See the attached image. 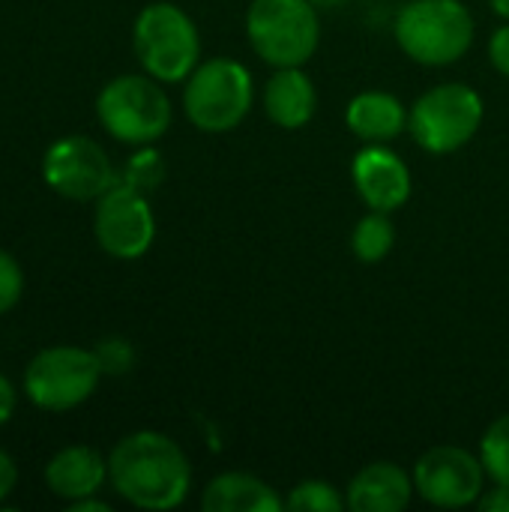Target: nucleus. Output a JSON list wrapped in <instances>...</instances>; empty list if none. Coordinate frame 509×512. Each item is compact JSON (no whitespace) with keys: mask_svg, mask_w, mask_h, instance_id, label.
I'll use <instances>...</instances> for the list:
<instances>
[{"mask_svg":"<svg viewBox=\"0 0 509 512\" xmlns=\"http://www.w3.org/2000/svg\"><path fill=\"white\" fill-rule=\"evenodd\" d=\"M24 294V270L12 252L0 249V315L12 312Z\"/></svg>","mask_w":509,"mask_h":512,"instance_id":"4be33fe9","label":"nucleus"},{"mask_svg":"<svg viewBox=\"0 0 509 512\" xmlns=\"http://www.w3.org/2000/svg\"><path fill=\"white\" fill-rule=\"evenodd\" d=\"M489 3H492V9H495L501 18H507L509 21V0H489Z\"/></svg>","mask_w":509,"mask_h":512,"instance_id":"c85d7f7f","label":"nucleus"},{"mask_svg":"<svg viewBox=\"0 0 509 512\" xmlns=\"http://www.w3.org/2000/svg\"><path fill=\"white\" fill-rule=\"evenodd\" d=\"M15 486H18V465L6 450H0V504L15 492Z\"/></svg>","mask_w":509,"mask_h":512,"instance_id":"393cba45","label":"nucleus"},{"mask_svg":"<svg viewBox=\"0 0 509 512\" xmlns=\"http://www.w3.org/2000/svg\"><path fill=\"white\" fill-rule=\"evenodd\" d=\"M399 48L423 66H450L474 42V18L459 0H411L393 24Z\"/></svg>","mask_w":509,"mask_h":512,"instance_id":"f03ea898","label":"nucleus"},{"mask_svg":"<svg viewBox=\"0 0 509 512\" xmlns=\"http://www.w3.org/2000/svg\"><path fill=\"white\" fill-rule=\"evenodd\" d=\"M480 459L486 474L498 483V486H509V414L498 417L483 441H480Z\"/></svg>","mask_w":509,"mask_h":512,"instance_id":"6ab92c4d","label":"nucleus"},{"mask_svg":"<svg viewBox=\"0 0 509 512\" xmlns=\"http://www.w3.org/2000/svg\"><path fill=\"white\" fill-rule=\"evenodd\" d=\"M351 177H354L357 195L372 210L393 213L411 198V171L405 159L381 144H372L354 156Z\"/></svg>","mask_w":509,"mask_h":512,"instance_id":"f8f14e48","label":"nucleus"},{"mask_svg":"<svg viewBox=\"0 0 509 512\" xmlns=\"http://www.w3.org/2000/svg\"><path fill=\"white\" fill-rule=\"evenodd\" d=\"M96 117L102 129L129 147L159 141L171 126V99L162 81L144 75H117L96 96Z\"/></svg>","mask_w":509,"mask_h":512,"instance_id":"20e7f679","label":"nucleus"},{"mask_svg":"<svg viewBox=\"0 0 509 512\" xmlns=\"http://www.w3.org/2000/svg\"><path fill=\"white\" fill-rule=\"evenodd\" d=\"M414 483L396 462L366 465L348 486V510L354 512H402L411 504Z\"/></svg>","mask_w":509,"mask_h":512,"instance_id":"4468645a","label":"nucleus"},{"mask_svg":"<svg viewBox=\"0 0 509 512\" xmlns=\"http://www.w3.org/2000/svg\"><path fill=\"white\" fill-rule=\"evenodd\" d=\"M132 48L141 69L162 84L186 81L201 57L195 21L174 3H150L138 12Z\"/></svg>","mask_w":509,"mask_h":512,"instance_id":"7ed1b4c3","label":"nucleus"},{"mask_svg":"<svg viewBox=\"0 0 509 512\" xmlns=\"http://www.w3.org/2000/svg\"><path fill=\"white\" fill-rule=\"evenodd\" d=\"M93 351H96V357H99L105 375H126V372L135 366V351H132V345H129L126 339H120V336L102 339Z\"/></svg>","mask_w":509,"mask_h":512,"instance_id":"5701e85b","label":"nucleus"},{"mask_svg":"<svg viewBox=\"0 0 509 512\" xmlns=\"http://www.w3.org/2000/svg\"><path fill=\"white\" fill-rule=\"evenodd\" d=\"M483 459L462 447H432L414 465V489L432 507L459 510L471 507L483 495Z\"/></svg>","mask_w":509,"mask_h":512,"instance_id":"9b49d317","label":"nucleus"},{"mask_svg":"<svg viewBox=\"0 0 509 512\" xmlns=\"http://www.w3.org/2000/svg\"><path fill=\"white\" fill-rule=\"evenodd\" d=\"M477 504H480V510L486 512H509V486H498L495 483V489L480 495Z\"/></svg>","mask_w":509,"mask_h":512,"instance_id":"bb28decb","label":"nucleus"},{"mask_svg":"<svg viewBox=\"0 0 509 512\" xmlns=\"http://www.w3.org/2000/svg\"><path fill=\"white\" fill-rule=\"evenodd\" d=\"M345 123L357 138L369 144H387L396 135H402V129L408 126V111L393 93L366 90L348 102Z\"/></svg>","mask_w":509,"mask_h":512,"instance_id":"dca6fc26","label":"nucleus"},{"mask_svg":"<svg viewBox=\"0 0 509 512\" xmlns=\"http://www.w3.org/2000/svg\"><path fill=\"white\" fill-rule=\"evenodd\" d=\"M489 60H492V66L501 72V75H507L509 78V21L504 27H498L495 33H492V42H489Z\"/></svg>","mask_w":509,"mask_h":512,"instance_id":"b1692460","label":"nucleus"},{"mask_svg":"<svg viewBox=\"0 0 509 512\" xmlns=\"http://www.w3.org/2000/svg\"><path fill=\"white\" fill-rule=\"evenodd\" d=\"M162 174H165V168H162V159L156 156V150H141L129 159L126 174L120 180L141 189V192H150L153 186H159Z\"/></svg>","mask_w":509,"mask_h":512,"instance_id":"412c9836","label":"nucleus"},{"mask_svg":"<svg viewBox=\"0 0 509 512\" xmlns=\"http://www.w3.org/2000/svg\"><path fill=\"white\" fill-rule=\"evenodd\" d=\"M201 507L207 512H279L285 501L276 489L252 474H219L207 483Z\"/></svg>","mask_w":509,"mask_h":512,"instance_id":"f3484780","label":"nucleus"},{"mask_svg":"<svg viewBox=\"0 0 509 512\" xmlns=\"http://www.w3.org/2000/svg\"><path fill=\"white\" fill-rule=\"evenodd\" d=\"M393 243H396V231H393L390 213L372 210L369 216H363V219L354 225L351 252H354V258L363 261V264H378V261H384V258L393 252Z\"/></svg>","mask_w":509,"mask_h":512,"instance_id":"a211bd4d","label":"nucleus"},{"mask_svg":"<svg viewBox=\"0 0 509 512\" xmlns=\"http://www.w3.org/2000/svg\"><path fill=\"white\" fill-rule=\"evenodd\" d=\"M318 108V93L303 66H282L264 90V111L282 129H303Z\"/></svg>","mask_w":509,"mask_h":512,"instance_id":"2eb2a0df","label":"nucleus"},{"mask_svg":"<svg viewBox=\"0 0 509 512\" xmlns=\"http://www.w3.org/2000/svg\"><path fill=\"white\" fill-rule=\"evenodd\" d=\"M42 180L66 201H96L117 183V174L99 141L87 135H66L45 150Z\"/></svg>","mask_w":509,"mask_h":512,"instance_id":"9d476101","label":"nucleus"},{"mask_svg":"<svg viewBox=\"0 0 509 512\" xmlns=\"http://www.w3.org/2000/svg\"><path fill=\"white\" fill-rule=\"evenodd\" d=\"M285 507L297 512H339L342 507H348V501L327 480H303L300 486L291 489Z\"/></svg>","mask_w":509,"mask_h":512,"instance_id":"aec40b11","label":"nucleus"},{"mask_svg":"<svg viewBox=\"0 0 509 512\" xmlns=\"http://www.w3.org/2000/svg\"><path fill=\"white\" fill-rule=\"evenodd\" d=\"M15 405H18V393L15 384L0 372V426H6L15 417Z\"/></svg>","mask_w":509,"mask_h":512,"instance_id":"a878e982","label":"nucleus"},{"mask_svg":"<svg viewBox=\"0 0 509 512\" xmlns=\"http://www.w3.org/2000/svg\"><path fill=\"white\" fill-rule=\"evenodd\" d=\"M102 375L105 372L96 351L78 345H51L30 357L21 390L39 411L60 414L84 405L96 393Z\"/></svg>","mask_w":509,"mask_h":512,"instance_id":"423d86ee","label":"nucleus"},{"mask_svg":"<svg viewBox=\"0 0 509 512\" xmlns=\"http://www.w3.org/2000/svg\"><path fill=\"white\" fill-rule=\"evenodd\" d=\"M105 480H108V459L87 444H72L57 450L45 465L48 492L66 504L96 495L105 486Z\"/></svg>","mask_w":509,"mask_h":512,"instance_id":"ddd939ff","label":"nucleus"},{"mask_svg":"<svg viewBox=\"0 0 509 512\" xmlns=\"http://www.w3.org/2000/svg\"><path fill=\"white\" fill-rule=\"evenodd\" d=\"M246 36L264 63L276 69L303 66L312 60L321 39L318 9L312 0H252Z\"/></svg>","mask_w":509,"mask_h":512,"instance_id":"0eeeda50","label":"nucleus"},{"mask_svg":"<svg viewBox=\"0 0 509 512\" xmlns=\"http://www.w3.org/2000/svg\"><path fill=\"white\" fill-rule=\"evenodd\" d=\"M483 123V96L468 84H438L426 90L408 117L414 141L435 156L465 147Z\"/></svg>","mask_w":509,"mask_h":512,"instance_id":"6e6552de","label":"nucleus"},{"mask_svg":"<svg viewBox=\"0 0 509 512\" xmlns=\"http://www.w3.org/2000/svg\"><path fill=\"white\" fill-rule=\"evenodd\" d=\"M111 489L138 510H177L192 489V468L177 441L162 432H132L108 456Z\"/></svg>","mask_w":509,"mask_h":512,"instance_id":"f257e3e1","label":"nucleus"},{"mask_svg":"<svg viewBox=\"0 0 509 512\" xmlns=\"http://www.w3.org/2000/svg\"><path fill=\"white\" fill-rule=\"evenodd\" d=\"M252 75L231 57H213L192 69L183 87V111L201 132L219 135L243 123L252 108Z\"/></svg>","mask_w":509,"mask_h":512,"instance_id":"39448f33","label":"nucleus"},{"mask_svg":"<svg viewBox=\"0 0 509 512\" xmlns=\"http://www.w3.org/2000/svg\"><path fill=\"white\" fill-rule=\"evenodd\" d=\"M93 234L99 249L117 261H135L147 255L156 240V216L147 195L117 180L102 198H96Z\"/></svg>","mask_w":509,"mask_h":512,"instance_id":"1a4fd4ad","label":"nucleus"},{"mask_svg":"<svg viewBox=\"0 0 509 512\" xmlns=\"http://www.w3.org/2000/svg\"><path fill=\"white\" fill-rule=\"evenodd\" d=\"M315 6H321V9H333V6H342V3H348V0H312Z\"/></svg>","mask_w":509,"mask_h":512,"instance_id":"c756f323","label":"nucleus"},{"mask_svg":"<svg viewBox=\"0 0 509 512\" xmlns=\"http://www.w3.org/2000/svg\"><path fill=\"white\" fill-rule=\"evenodd\" d=\"M69 510L72 512H108L111 507H108L105 501H96V495H90V498H81V501L69 504Z\"/></svg>","mask_w":509,"mask_h":512,"instance_id":"cd10ccee","label":"nucleus"}]
</instances>
